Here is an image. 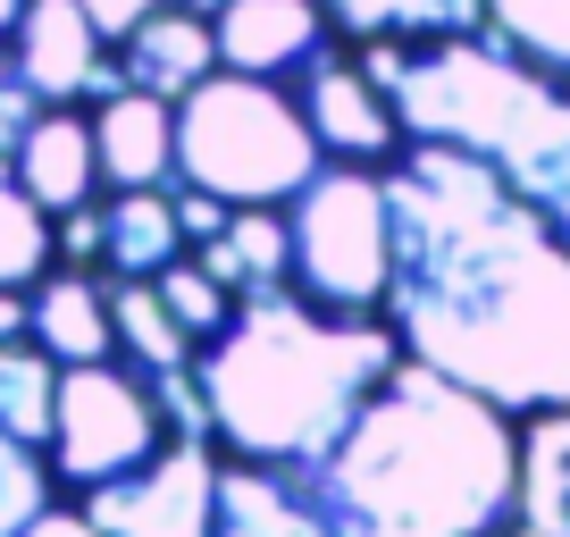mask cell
<instances>
[{
    "instance_id": "1",
    "label": "cell",
    "mask_w": 570,
    "mask_h": 537,
    "mask_svg": "<svg viewBox=\"0 0 570 537\" xmlns=\"http://www.w3.org/2000/svg\"><path fill=\"white\" fill-rule=\"evenodd\" d=\"M386 320L411 361L495 412L570 403V244L479 152L403 135L386 160Z\"/></svg>"
},
{
    "instance_id": "2",
    "label": "cell",
    "mask_w": 570,
    "mask_h": 537,
    "mask_svg": "<svg viewBox=\"0 0 570 537\" xmlns=\"http://www.w3.org/2000/svg\"><path fill=\"white\" fill-rule=\"evenodd\" d=\"M303 479L336 537H503L520 520V420L403 353Z\"/></svg>"
},
{
    "instance_id": "3",
    "label": "cell",
    "mask_w": 570,
    "mask_h": 537,
    "mask_svg": "<svg viewBox=\"0 0 570 537\" xmlns=\"http://www.w3.org/2000/svg\"><path fill=\"white\" fill-rule=\"evenodd\" d=\"M394 361L403 336L386 311H320L294 286H252L235 294V320L194 353L210 394V446L235 462L311 470Z\"/></svg>"
},
{
    "instance_id": "4",
    "label": "cell",
    "mask_w": 570,
    "mask_h": 537,
    "mask_svg": "<svg viewBox=\"0 0 570 537\" xmlns=\"http://www.w3.org/2000/svg\"><path fill=\"white\" fill-rule=\"evenodd\" d=\"M320 160V135L277 76L210 68L177 92V177L210 185L218 202H294Z\"/></svg>"
},
{
    "instance_id": "5",
    "label": "cell",
    "mask_w": 570,
    "mask_h": 537,
    "mask_svg": "<svg viewBox=\"0 0 570 537\" xmlns=\"http://www.w3.org/2000/svg\"><path fill=\"white\" fill-rule=\"evenodd\" d=\"M285 235H294V268L285 286L320 311H386V168L361 160H320L311 185L285 202Z\"/></svg>"
},
{
    "instance_id": "6",
    "label": "cell",
    "mask_w": 570,
    "mask_h": 537,
    "mask_svg": "<svg viewBox=\"0 0 570 537\" xmlns=\"http://www.w3.org/2000/svg\"><path fill=\"white\" fill-rule=\"evenodd\" d=\"M168 446V420L151 403V378L126 353L109 361H68L59 370V403H51V437H42V462H51V487L85 496L101 479H126L142 453Z\"/></svg>"
},
{
    "instance_id": "7",
    "label": "cell",
    "mask_w": 570,
    "mask_h": 537,
    "mask_svg": "<svg viewBox=\"0 0 570 537\" xmlns=\"http://www.w3.org/2000/svg\"><path fill=\"white\" fill-rule=\"evenodd\" d=\"M218 462L227 453L210 437H168L160 453H142L126 479L85 487V512L92 529L109 537H210L218 529Z\"/></svg>"
},
{
    "instance_id": "8",
    "label": "cell",
    "mask_w": 570,
    "mask_h": 537,
    "mask_svg": "<svg viewBox=\"0 0 570 537\" xmlns=\"http://www.w3.org/2000/svg\"><path fill=\"white\" fill-rule=\"evenodd\" d=\"M294 101H303V118H311L327 160L386 168L394 152H403V118H394V101L370 85V68H361L353 51H327L320 42V51L294 68Z\"/></svg>"
},
{
    "instance_id": "9",
    "label": "cell",
    "mask_w": 570,
    "mask_h": 537,
    "mask_svg": "<svg viewBox=\"0 0 570 537\" xmlns=\"http://www.w3.org/2000/svg\"><path fill=\"white\" fill-rule=\"evenodd\" d=\"M9 51H18L26 85H35L42 101H101V92L126 85V68L109 59V42L92 35L85 0H26Z\"/></svg>"
},
{
    "instance_id": "10",
    "label": "cell",
    "mask_w": 570,
    "mask_h": 537,
    "mask_svg": "<svg viewBox=\"0 0 570 537\" xmlns=\"http://www.w3.org/2000/svg\"><path fill=\"white\" fill-rule=\"evenodd\" d=\"M218 68H244V76H294L311 51L327 42V9L320 0H218Z\"/></svg>"
},
{
    "instance_id": "11",
    "label": "cell",
    "mask_w": 570,
    "mask_h": 537,
    "mask_svg": "<svg viewBox=\"0 0 570 537\" xmlns=\"http://www.w3.org/2000/svg\"><path fill=\"white\" fill-rule=\"evenodd\" d=\"M92 152H101V185H168L177 177V101L142 85H118L92 101Z\"/></svg>"
},
{
    "instance_id": "12",
    "label": "cell",
    "mask_w": 570,
    "mask_h": 537,
    "mask_svg": "<svg viewBox=\"0 0 570 537\" xmlns=\"http://www.w3.org/2000/svg\"><path fill=\"white\" fill-rule=\"evenodd\" d=\"M26 336L68 370V361H109L118 328H109V277L101 268H42L26 286Z\"/></svg>"
},
{
    "instance_id": "13",
    "label": "cell",
    "mask_w": 570,
    "mask_h": 537,
    "mask_svg": "<svg viewBox=\"0 0 570 537\" xmlns=\"http://www.w3.org/2000/svg\"><path fill=\"white\" fill-rule=\"evenodd\" d=\"M18 185L42 202V211H76V202L101 194V152H92V109L76 101H42L35 126L18 144Z\"/></svg>"
},
{
    "instance_id": "14",
    "label": "cell",
    "mask_w": 570,
    "mask_h": 537,
    "mask_svg": "<svg viewBox=\"0 0 570 537\" xmlns=\"http://www.w3.org/2000/svg\"><path fill=\"white\" fill-rule=\"evenodd\" d=\"M210 537H336L327 512L311 504L303 470H277V462H218V529Z\"/></svg>"
},
{
    "instance_id": "15",
    "label": "cell",
    "mask_w": 570,
    "mask_h": 537,
    "mask_svg": "<svg viewBox=\"0 0 570 537\" xmlns=\"http://www.w3.org/2000/svg\"><path fill=\"white\" fill-rule=\"evenodd\" d=\"M118 68H126V85H142V92H160V101H177L185 85H202V76L218 68V35H210V18L202 9H177V0H160L151 18L135 26V35L118 42Z\"/></svg>"
},
{
    "instance_id": "16",
    "label": "cell",
    "mask_w": 570,
    "mask_h": 537,
    "mask_svg": "<svg viewBox=\"0 0 570 537\" xmlns=\"http://www.w3.org/2000/svg\"><path fill=\"white\" fill-rule=\"evenodd\" d=\"M185 252L168 185H109L101 202V277H160Z\"/></svg>"
},
{
    "instance_id": "17",
    "label": "cell",
    "mask_w": 570,
    "mask_h": 537,
    "mask_svg": "<svg viewBox=\"0 0 570 537\" xmlns=\"http://www.w3.org/2000/svg\"><path fill=\"white\" fill-rule=\"evenodd\" d=\"M344 42H420V35H487V0H320Z\"/></svg>"
},
{
    "instance_id": "18",
    "label": "cell",
    "mask_w": 570,
    "mask_h": 537,
    "mask_svg": "<svg viewBox=\"0 0 570 537\" xmlns=\"http://www.w3.org/2000/svg\"><path fill=\"white\" fill-rule=\"evenodd\" d=\"M520 520L537 537H570V403L520 420Z\"/></svg>"
},
{
    "instance_id": "19",
    "label": "cell",
    "mask_w": 570,
    "mask_h": 537,
    "mask_svg": "<svg viewBox=\"0 0 570 537\" xmlns=\"http://www.w3.org/2000/svg\"><path fill=\"white\" fill-rule=\"evenodd\" d=\"M109 328H118V353L135 361V370H177V361H194V336L177 328L160 277H109Z\"/></svg>"
},
{
    "instance_id": "20",
    "label": "cell",
    "mask_w": 570,
    "mask_h": 537,
    "mask_svg": "<svg viewBox=\"0 0 570 537\" xmlns=\"http://www.w3.org/2000/svg\"><path fill=\"white\" fill-rule=\"evenodd\" d=\"M51 403H59V361L42 353L35 336L0 344V429L42 446V437H51Z\"/></svg>"
},
{
    "instance_id": "21",
    "label": "cell",
    "mask_w": 570,
    "mask_h": 537,
    "mask_svg": "<svg viewBox=\"0 0 570 537\" xmlns=\"http://www.w3.org/2000/svg\"><path fill=\"white\" fill-rule=\"evenodd\" d=\"M487 35H503L520 59L570 85V0H487Z\"/></svg>"
},
{
    "instance_id": "22",
    "label": "cell",
    "mask_w": 570,
    "mask_h": 537,
    "mask_svg": "<svg viewBox=\"0 0 570 537\" xmlns=\"http://www.w3.org/2000/svg\"><path fill=\"white\" fill-rule=\"evenodd\" d=\"M51 268V211L18 177H0V286H35Z\"/></svg>"
},
{
    "instance_id": "23",
    "label": "cell",
    "mask_w": 570,
    "mask_h": 537,
    "mask_svg": "<svg viewBox=\"0 0 570 537\" xmlns=\"http://www.w3.org/2000/svg\"><path fill=\"white\" fill-rule=\"evenodd\" d=\"M160 294H168V311H177V328L194 336V353H202V344H210L218 328L235 320V294L218 286V277H210V268L194 261V252H177V261L160 268Z\"/></svg>"
},
{
    "instance_id": "24",
    "label": "cell",
    "mask_w": 570,
    "mask_h": 537,
    "mask_svg": "<svg viewBox=\"0 0 570 537\" xmlns=\"http://www.w3.org/2000/svg\"><path fill=\"white\" fill-rule=\"evenodd\" d=\"M42 504H51V462H42V446L0 429V537H18Z\"/></svg>"
},
{
    "instance_id": "25",
    "label": "cell",
    "mask_w": 570,
    "mask_h": 537,
    "mask_svg": "<svg viewBox=\"0 0 570 537\" xmlns=\"http://www.w3.org/2000/svg\"><path fill=\"white\" fill-rule=\"evenodd\" d=\"M35 109H42V92L26 85L18 51L0 42V160H18V144H26V126H35Z\"/></svg>"
},
{
    "instance_id": "26",
    "label": "cell",
    "mask_w": 570,
    "mask_h": 537,
    "mask_svg": "<svg viewBox=\"0 0 570 537\" xmlns=\"http://www.w3.org/2000/svg\"><path fill=\"white\" fill-rule=\"evenodd\" d=\"M227 211H235V202H218L210 185H177V235H185V244H210V235H227Z\"/></svg>"
},
{
    "instance_id": "27",
    "label": "cell",
    "mask_w": 570,
    "mask_h": 537,
    "mask_svg": "<svg viewBox=\"0 0 570 537\" xmlns=\"http://www.w3.org/2000/svg\"><path fill=\"white\" fill-rule=\"evenodd\" d=\"M151 9H160V0H85V18H92V35H101V42H126Z\"/></svg>"
},
{
    "instance_id": "28",
    "label": "cell",
    "mask_w": 570,
    "mask_h": 537,
    "mask_svg": "<svg viewBox=\"0 0 570 537\" xmlns=\"http://www.w3.org/2000/svg\"><path fill=\"white\" fill-rule=\"evenodd\" d=\"M18 537H109V529H92V512H85V504H59V496H51V504H42V512L26 520Z\"/></svg>"
},
{
    "instance_id": "29",
    "label": "cell",
    "mask_w": 570,
    "mask_h": 537,
    "mask_svg": "<svg viewBox=\"0 0 570 537\" xmlns=\"http://www.w3.org/2000/svg\"><path fill=\"white\" fill-rule=\"evenodd\" d=\"M26 336V286H0V344Z\"/></svg>"
},
{
    "instance_id": "30",
    "label": "cell",
    "mask_w": 570,
    "mask_h": 537,
    "mask_svg": "<svg viewBox=\"0 0 570 537\" xmlns=\"http://www.w3.org/2000/svg\"><path fill=\"white\" fill-rule=\"evenodd\" d=\"M18 18H26V0H0V42L18 35Z\"/></svg>"
},
{
    "instance_id": "31",
    "label": "cell",
    "mask_w": 570,
    "mask_h": 537,
    "mask_svg": "<svg viewBox=\"0 0 570 537\" xmlns=\"http://www.w3.org/2000/svg\"><path fill=\"white\" fill-rule=\"evenodd\" d=\"M177 9H202V18H218V0H177Z\"/></svg>"
},
{
    "instance_id": "32",
    "label": "cell",
    "mask_w": 570,
    "mask_h": 537,
    "mask_svg": "<svg viewBox=\"0 0 570 537\" xmlns=\"http://www.w3.org/2000/svg\"><path fill=\"white\" fill-rule=\"evenodd\" d=\"M503 537H537V529H529V520H512V529H503Z\"/></svg>"
}]
</instances>
